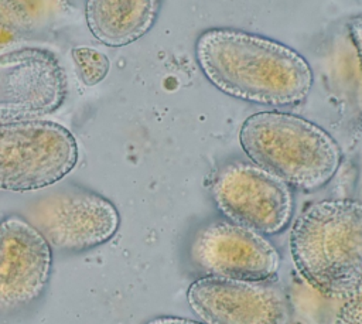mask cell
Masks as SVG:
<instances>
[{
  "label": "cell",
  "mask_w": 362,
  "mask_h": 324,
  "mask_svg": "<svg viewBox=\"0 0 362 324\" xmlns=\"http://www.w3.org/2000/svg\"><path fill=\"white\" fill-rule=\"evenodd\" d=\"M59 253H82L107 243L119 231L120 215L103 195L65 187L38 198L25 216Z\"/></svg>",
  "instance_id": "cell-6"
},
{
  "label": "cell",
  "mask_w": 362,
  "mask_h": 324,
  "mask_svg": "<svg viewBox=\"0 0 362 324\" xmlns=\"http://www.w3.org/2000/svg\"><path fill=\"white\" fill-rule=\"evenodd\" d=\"M144 324H205L201 320H192L178 316H157L147 320Z\"/></svg>",
  "instance_id": "cell-16"
},
{
  "label": "cell",
  "mask_w": 362,
  "mask_h": 324,
  "mask_svg": "<svg viewBox=\"0 0 362 324\" xmlns=\"http://www.w3.org/2000/svg\"><path fill=\"white\" fill-rule=\"evenodd\" d=\"M75 136L47 119L0 122V190L30 192L64 180L76 166Z\"/></svg>",
  "instance_id": "cell-4"
},
{
  "label": "cell",
  "mask_w": 362,
  "mask_h": 324,
  "mask_svg": "<svg viewBox=\"0 0 362 324\" xmlns=\"http://www.w3.org/2000/svg\"><path fill=\"white\" fill-rule=\"evenodd\" d=\"M239 143L252 163L301 191L327 185L341 164L335 139L314 122L281 110H262L242 123Z\"/></svg>",
  "instance_id": "cell-3"
},
{
  "label": "cell",
  "mask_w": 362,
  "mask_h": 324,
  "mask_svg": "<svg viewBox=\"0 0 362 324\" xmlns=\"http://www.w3.org/2000/svg\"><path fill=\"white\" fill-rule=\"evenodd\" d=\"M54 250L24 216L0 221V314H14L38 301L52 273Z\"/></svg>",
  "instance_id": "cell-10"
},
{
  "label": "cell",
  "mask_w": 362,
  "mask_h": 324,
  "mask_svg": "<svg viewBox=\"0 0 362 324\" xmlns=\"http://www.w3.org/2000/svg\"><path fill=\"white\" fill-rule=\"evenodd\" d=\"M191 259L205 276L242 280H276L281 256L262 233L228 219L198 229Z\"/></svg>",
  "instance_id": "cell-9"
},
{
  "label": "cell",
  "mask_w": 362,
  "mask_h": 324,
  "mask_svg": "<svg viewBox=\"0 0 362 324\" xmlns=\"http://www.w3.org/2000/svg\"><path fill=\"white\" fill-rule=\"evenodd\" d=\"M293 262L320 293L346 300L362 289V202L322 199L305 207L290 232Z\"/></svg>",
  "instance_id": "cell-2"
},
{
  "label": "cell",
  "mask_w": 362,
  "mask_h": 324,
  "mask_svg": "<svg viewBox=\"0 0 362 324\" xmlns=\"http://www.w3.org/2000/svg\"><path fill=\"white\" fill-rule=\"evenodd\" d=\"M348 31H349V37L352 40L358 64L362 72V14L355 16L348 21Z\"/></svg>",
  "instance_id": "cell-15"
},
{
  "label": "cell",
  "mask_w": 362,
  "mask_h": 324,
  "mask_svg": "<svg viewBox=\"0 0 362 324\" xmlns=\"http://www.w3.org/2000/svg\"><path fill=\"white\" fill-rule=\"evenodd\" d=\"M71 55L76 75L86 86L98 85L109 72L110 62L107 57L95 48L74 47Z\"/></svg>",
  "instance_id": "cell-13"
},
{
  "label": "cell",
  "mask_w": 362,
  "mask_h": 324,
  "mask_svg": "<svg viewBox=\"0 0 362 324\" xmlns=\"http://www.w3.org/2000/svg\"><path fill=\"white\" fill-rule=\"evenodd\" d=\"M211 195L228 221L264 236L283 232L294 212L291 187L255 163L222 166L214 175Z\"/></svg>",
  "instance_id": "cell-5"
},
{
  "label": "cell",
  "mask_w": 362,
  "mask_h": 324,
  "mask_svg": "<svg viewBox=\"0 0 362 324\" xmlns=\"http://www.w3.org/2000/svg\"><path fill=\"white\" fill-rule=\"evenodd\" d=\"M31 28V14L21 0H0V52L20 42Z\"/></svg>",
  "instance_id": "cell-12"
},
{
  "label": "cell",
  "mask_w": 362,
  "mask_h": 324,
  "mask_svg": "<svg viewBox=\"0 0 362 324\" xmlns=\"http://www.w3.org/2000/svg\"><path fill=\"white\" fill-rule=\"evenodd\" d=\"M195 58L205 78L222 93L266 105H297L313 88L307 59L291 47L249 31L216 27L195 41Z\"/></svg>",
  "instance_id": "cell-1"
},
{
  "label": "cell",
  "mask_w": 362,
  "mask_h": 324,
  "mask_svg": "<svg viewBox=\"0 0 362 324\" xmlns=\"http://www.w3.org/2000/svg\"><path fill=\"white\" fill-rule=\"evenodd\" d=\"M161 0H85V20L96 41L106 47H124L154 25Z\"/></svg>",
  "instance_id": "cell-11"
},
{
  "label": "cell",
  "mask_w": 362,
  "mask_h": 324,
  "mask_svg": "<svg viewBox=\"0 0 362 324\" xmlns=\"http://www.w3.org/2000/svg\"><path fill=\"white\" fill-rule=\"evenodd\" d=\"M187 301L205 324H291L293 307L276 280L204 276L187 290Z\"/></svg>",
  "instance_id": "cell-8"
},
{
  "label": "cell",
  "mask_w": 362,
  "mask_h": 324,
  "mask_svg": "<svg viewBox=\"0 0 362 324\" xmlns=\"http://www.w3.org/2000/svg\"><path fill=\"white\" fill-rule=\"evenodd\" d=\"M68 95V79L55 52L17 47L0 52V122L44 119Z\"/></svg>",
  "instance_id": "cell-7"
},
{
  "label": "cell",
  "mask_w": 362,
  "mask_h": 324,
  "mask_svg": "<svg viewBox=\"0 0 362 324\" xmlns=\"http://www.w3.org/2000/svg\"><path fill=\"white\" fill-rule=\"evenodd\" d=\"M334 324H362V289L344 300Z\"/></svg>",
  "instance_id": "cell-14"
}]
</instances>
